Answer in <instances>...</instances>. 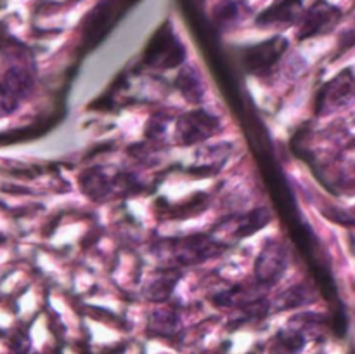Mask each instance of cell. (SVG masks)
<instances>
[{
  "label": "cell",
  "instance_id": "obj_1",
  "mask_svg": "<svg viewBox=\"0 0 355 354\" xmlns=\"http://www.w3.org/2000/svg\"><path fill=\"white\" fill-rule=\"evenodd\" d=\"M224 243L214 235H187L179 238H165L156 243L153 253L163 264V267L175 269L180 266H196L207 262L224 252Z\"/></svg>",
  "mask_w": 355,
  "mask_h": 354
},
{
  "label": "cell",
  "instance_id": "obj_2",
  "mask_svg": "<svg viewBox=\"0 0 355 354\" xmlns=\"http://www.w3.org/2000/svg\"><path fill=\"white\" fill-rule=\"evenodd\" d=\"M82 191L94 201H110L139 189V183L132 174L121 172L114 167H94L80 177Z\"/></svg>",
  "mask_w": 355,
  "mask_h": 354
},
{
  "label": "cell",
  "instance_id": "obj_3",
  "mask_svg": "<svg viewBox=\"0 0 355 354\" xmlns=\"http://www.w3.org/2000/svg\"><path fill=\"white\" fill-rule=\"evenodd\" d=\"M146 65L153 68H177L186 61V47L175 35L170 23L162 24L149 40L144 52Z\"/></svg>",
  "mask_w": 355,
  "mask_h": 354
},
{
  "label": "cell",
  "instance_id": "obj_4",
  "mask_svg": "<svg viewBox=\"0 0 355 354\" xmlns=\"http://www.w3.org/2000/svg\"><path fill=\"white\" fill-rule=\"evenodd\" d=\"M139 0H103L87 17L83 28V42L87 47H96L104 40L111 28L118 23L125 10L134 6Z\"/></svg>",
  "mask_w": 355,
  "mask_h": 354
},
{
  "label": "cell",
  "instance_id": "obj_5",
  "mask_svg": "<svg viewBox=\"0 0 355 354\" xmlns=\"http://www.w3.org/2000/svg\"><path fill=\"white\" fill-rule=\"evenodd\" d=\"M220 128V118L205 108L186 111L175 124V142L180 146H191L210 139Z\"/></svg>",
  "mask_w": 355,
  "mask_h": 354
},
{
  "label": "cell",
  "instance_id": "obj_6",
  "mask_svg": "<svg viewBox=\"0 0 355 354\" xmlns=\"http://www.w3.org/2000/svg\"><path fill=\"white\" fill-rule=\"evenodd\" d=\"M288 266H290V255L286 246L279 239H267L257 255L255 267H253L255 281L269 290L283 280Z\"/></svg>",
  "mask_w": 355,
  "mask_h": 354
},
{
  "label": "cell",
  "instance_id": "obj_7",
  "mask_svg": "<svg viewBox=\"0 0 355 354\" xmlns=\"http://www.w3.org/2000/svg\"><path fill=\"white\" fill-rule=\"evenodd\" d=\"M355 99V76L352 71H343L326 83L315 99V111L319 115H329L347 106Z\"/></svg>",
  "mask_w": 355,
  "mask_h": 354
},
{
  "label": "cell",
  "instance_id": "obj_8",
  "mask_svg": "<svg viewBox=\"0 0 355 354\" xmlns=\"http://www.w3.org/2000/svg\"><path fill=\"white\" fill-rule=\"evenodd\" d=\"M288 40L283 37H274L269 40L257 44L253 47L246 49L243 56V66L248 73L253 75H263L269 71L272 66L277 65L281 56L286 52Z\"/></svg>",
  "mask_w": 355,
  "mask_h": 354
},
{
  "label": "cell",
  "instance_id": "obj_9",
  "mask_svg": "<svg viewBox=\"0 0 355 354\" xmlns=\"http://www.w3.org/2000/svg\"><path fill=\"white\" fill-rule=\"evenodd\" d=\"M267 288L255 281L253 285H236L215 295V304L222 307L253 309L260 304H266Z\"/></svg>",
  "mask_w": 355,
  "mask_h": 354
},
{
  "label": "cell",
  "instance_id": "obj_10",
  "mask_svg": "<svg viewBox=\"0 0 355 354\" xmlns=\"http://www.w3.org/2000/svg\"><path fill=\"white\" fill-rule=\"evenodd\" d=\"M270 222V212L266 207L255 208L248 214L238 215V217L225 219L218 224V229L229 233L232 238H246L255 235L259 229H263Z\"/></svg>",
  "mask_w": 355,
  "mask_h": 354
},
{
  "label": "cell",
  "instance_id": "obj_11",
  "mask_svg": "<svg viewBox=\"0 0 355 354\" xmlns=\"http://www.w3.org/2000/svg\"><path fill=\"white\" fill-rule=\"evenodd\" d=\"M340 16V10L336 7L328 6V3H319L314 6L300 23V31H298V38L304 40V38L314 37V35L321 33L326 28L331 26Z\"/></svg>",
  "mask_w": 355,
  "mask_h": 354
},
{
  "label": "cell",
  "instance_id": "obj_12",
  "mask_svg": "<svg viewBox=\"0 0 355 354\" xmlns=\"http://www.w3.org/2000/svg\"><path fill=\"white\" fill-rule=\"evenodd\" d=\"M302 16V0H281L257 17L259 26H290Z\"/></svg>",
  "mask_w": 355,
  "mask_h": 354
},
{
  "label": "cell",
  "instance_id": "obj_13",
  "mask_svg": "<svg viewBox=\"0 0 355 354\" xmlns=\"http://www.w3.org/2000/svg\"><path fill=\"white\" fill-rule=\"evenodd\" d=\"M175 85L189 103L198 104L205 99V80L196 66H184L179 71Z\"/></svg>",
  "mask_w": 355,
  "mask_h": 354
},
{
  "label": "cell",
  "instance_id": "obj_14",
  "mask_svg": "<svg viewBox=\"0 0 355 354\" xmlns=\"http://www.w3.org/2000/svg\"><path fill=\"white\" fill-rule=\"evenodd\" d=\"M180 274L175 269H170L165 267L162 273L155 274V276L149 280V283L144 287V297L149 301L155 302H163L173 294V288L179 283Z\"/></svg>",
  "mask_w": 355,
  "mask_h": 354
},
{
  "label": "cell",
  "instance_id": "obj_15",
  "mask_svg": "<svg viewBox=\"0 0 355 354\" xmlns=\"http://www.w3.org/2000/svg\"><path fill=\"white\" fill-rule=\"evenodd\" d=\"M177 312L173 309L163 307L158 309V311L153 312L151 316V325L153 328L159 330L162 333L175 332V328L179 326V318H177Z\"/></svg>",
  "mask_w": 355,
  "mask_h": 354
},
{
  "label": "cell",
  "instance_id": "obj_16",
  "mask_svg": "<svg viewBox=\"0 0 355 354\" xmlns=\"http://www.w3.org/2000/svg\"><path fill=\"white\" fill-rule=\"evenodd\" d=\"M19 103V97H16L12 92H9V90L0 85V117H7V115L14 113Z\"/></svg>",
  "mask_w": 355,
  "mask_h": 354
},
{
  "label": "cell",
  "instance_id": "obj_17",
  "mask_svg": "<svg viewBox=\"0 0 355 354\" xmlns=\"http://www.w3.org/2000/svg\"><path fill=\"white\" fill-rule=\"evenodd\" d=\"M307 290L304 287H291L290 290L281 295L279 302H286L284 307H293V305L304 304V301H307Z\"/></svg>",
  "mask_w": 355,
  "mask_h": 354
},
{
  "label": "cell",
  "instance_id": "obj_18",
  "mask_svg": "<svg viewBox=\"0 0 355 354\" xmlns=\"http://www.w3.org/2000/svg\"><path fill=\"white\" fill-rule=\"evenodd\" d=\"M239 10L238 3L234 2H225L224 6L220 7V10L217 9V17L222 21V23H232V21L238 19Z\"/></svg>",
  "mask_w": 355,
  "mask_h": 354
}]
</instances>
